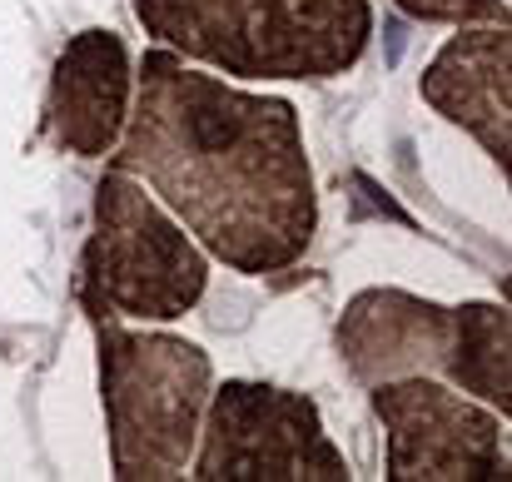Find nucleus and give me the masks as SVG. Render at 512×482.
<instances>
[{"mask_svg":"<svg viewBox=\"0 0 512 482\" xmlns=\"http://www.w3.org/2000/svg\"><path fill=\"white\" fill-rule=\"evenodd\" d=\"M393 482H508L503 418L463 388L413 373L373 383Z\"/></svg>","mask_w":512,"mask_h":482,"instance_id":"nucleus-6","label":"nucleus"},{"mask_svg":"<svg viewBox=\"0 0 512 482\" xmlns=\"http://www.w3.org/2000/svg\"><path fill=\"white\" fill-rule=\"evenodd\" d=\"M508 65H512V35L508 20H478V25H458V35H448V45L428 60L418 90L423 100L463 125L493 160L508 174L512 155V100H508Z\"/></svg>","mask_w":512,"mask_h":482,"instance_id":"nucleus-9","label":"nucleus"},{"mask_svg":"<svg viewBox=\"0 0 512 482\" xmlns=\"http://www.w3.org/2000/svg\"><path fill=\"white\" fill-rule=\"evenodd\" d=\"M115 169L150 184L194 244L239 274H279L319 234V189L294 105L224 85L165 45L140 60Z\"/></svg>","mask_w":512,"mask_h":482,"instance_id":"nucleus-1","label":"nucleus"},{"mask_svg":"<svg viewBox=\"0 0 512 482\" xmlns=\"http://www.w3.org/2000/svg\"><path fill=\"white\" fill-rule=\"evenodd\" d=\"M135 15L165 50L239 80H334L373 35L368 0H135Z\"/></svg>","mask_w":512,"mask_h":482,"instance_id":"nucleus-2","label":"nucleus"},{"mask_svg":"<svg viewBox=\"0 0 512 482\" xmlns=\"http://www.w3.org/2000/svg\"><path fill=\"white\" fill-rule=\"evenodd\" d=\"M199 482H348V458L334 448L314 398L229 378L209 388L199 443L189 458Z\"/></svg>","mask_w":512,"mask_h":482,"instance_id":"nucleus-5","label":"nucleus"},{"mask_svg":"<svg viewBox=\"0 0 512 482\" xmlns=\"http://www.w3.org/2000/svg\"><path fill=\"white\" fill-rule=\"evenodd\" d=\"M209 284V254L145 184L110 164L80 264V304L100 319H184Z\"/></svg>","mask_w":512,"mask_h":482,"instance_id":"nucleus-4","label":"nucleus"},{"mask_svg":"<svg viewBox=\"0 0 512 482\" xmlns=\"http://www.w3.org/2000/svg\"><path fill=\"white\" fill-rule=\"evenodd\" d=\"M130 50L115 30H80L50 75L45 95V135L50 145L100 160L120 145L130 115Z\"/></svg>","mask_w":512,"mask_h":482,"instance_id":"nucleus-7","label":"nucleus"},{"mask_svg":"<svg viewBox=\"0 0 512 482\" xmlns=\"http://www.w3.org/2000/svg\"><path fill=\"white\" fill-rule=\"evenodd\" d=\"M334 343L348 373L368 388L413 373L443 378L448 343H453V309L403 289H363L348 299Z\"/></svg>","mask_w":512,"mask_h":482,"instance_id":"nucleus-8","label":"nucleus"},{"mask_svg":"<svg viewBox=\"0 0 512 482\" xmlns=\"http://www.w3.org/2000/svg\"><path fill=\"white\" fill-rule=\"evenodd\" d=\"M100 343V403L110 428V473L120 482L184 478L204 403L209 353L174 333H140L120 319L95 323Z\"/></svg>","mask_w":512,"mask_h":482,"instance_id":"nucleus-3","label":"nucleus"},{"mask_svg":"<svg viewBox=\"0 0 512 482\" xmlns=\"http://www.w3.org/2000/svg\"><path fill=\"white\" fill-rule=\"evenodd\" d=\"M408 20L423 25H478V20H508V0H393Z\"/></svg>","mask_w":512,"mask_h":482,"instance_id":"nucleus-11","label":"nucleus"},{"mask_svg":"<svg viewBox=\"0 0 512 482\" xmlns=\"http://www.w3.org/2000/svg\"><path fill=\"white\" fill-rule=\"evenodd\" d=\"M508 309L498 304H458L453 309V343L443 363V383L463 388L468 398L488 403L493 413H512V373H508Z\"/></svg>","mask_w":512,"mask_h":482,"instance_id":"nucleus-10","label":"nucleus"}]
</instances>
